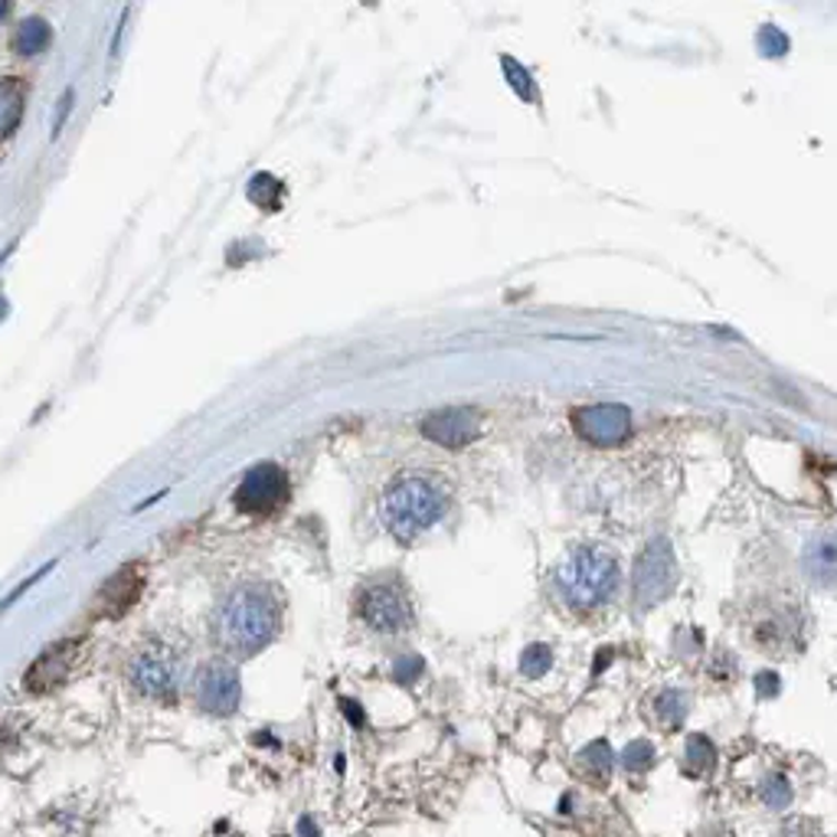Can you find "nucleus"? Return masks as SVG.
Listing matches in <instances>:
<instances>
[{"label":"nucleus","mask_w":837,"mask_h":837,"mask_svg":"<svg viewBox=\"0 0 837 837\" xmlns=\"http://www.w3.org/2000/svg\"><path fill=\"white\" fill-rule=\"evenodd\" d=\"M419 670H422V661H419V657H409L406 664H399V680H406V684H409V680H412V674H419Z\"/></svg>","instance_id":"nucleus-26"},{"label":"nucleus","mask_w":837,"mask_h":837,"mask_svg":"<svg viewBox=\"0 0 837 837\" xmlns=\"http://www.w3.org/2000/svg\"><path fill=\"white\" fill-rule=\"evenodd\" d=\"M288 491H291L288 474L276 462H259V465L246 471V477L239 481L233 501L249 517H269L288 501Z\"/></svg>","instance_id":"nucleus-4"},{"label":"nucleus","mask_w":837,"mask_h":837,"mask_svg":"<svg viewBox=\"0 0 837 837\" xmlns=\"http://www.w3.org/2000/svg\"><path fill=\"white\" fill-rule=\"evenodd\" d=\"M73 98H76L73 89H66L63 98H60V108H56V118H53V131H50V138H53V141L63 135V125H66V118L73 115Z\"/></svg>","instance_id":"nucleus-25"},{"label":"nucleus","mask_w":837,"mask_h":837,"mask_svg":"<svg viewBox=\"0 0 837 837\" xmlns=\"http://www.w3.org/2000/svg\"><path fill=\"white\" fill-rule=\"evenodd\" d=\"M576 432L599 449L622 446L632 432V412L619 403H599V406H582L572 412Z\"/></svg>","instance_id":"nucleus-7"},{"label":"nucleus","mask_w":837,"mask_h":837,"mask_svg":"<svg viewBox=\"0 0 837 837\" xmlns=\"http://www.w3.org/2000/svg\"><path fill=\"white\" fill-rule=\"evenodd\" d=\"M759 46H762L769 56H782V53H788V36H782L775 26H765V30L759 33Z\"/></svg>","instance_id":"nucleus-23"},{"label":"nucleus","mask_w":837,"mask_h":837,"mask_svg":"<svg viewBox=\"0 0 837 837\" xmlns=\"http://www.w3.org/2000/svg\"><path fill=\"white\" fill-rule=\"evenodd\" d=\"M501 66H504V73H507V83L514 86V93L521 95V98H527V101H537L540 95H537V86H534V79H530V73L521 66V63H514L511 56H504L501 60Z\"/></svg>","instance_id":"nucleus-19"},{"label":"nucleus","mask_w":837,"mask_h":837,"mask_svg":"<svg viewBox=\"0 0 837 837\" xmlns=\"http://www.w3.org/2000/svg\"><path fill=\"white\" fill-rule=\"evenodd\" d=\"M298 831L304 837H318V825H314L311 818H301V822H298Z\"/></svg>","instance_id":"nucleus-30"},{"label":"nucleus","mask_w":837,"mask_h":837,"mask_svg":"<svg viewBox=\"0 0 837 837\" xmlns=\"http://www.w3.org/2000/svg\"><path fill=\"white\" fill-rule=\"evenodd\" d=\"M684 713H687V697H684V694L664 690V694L654 697V720H657L661 727L674 730V727L684 720Z\"/></svg>","instance_id":"nucleus-17"},{"label":"nucleus","mask_w":837,"mask_h":837,"mask_svg":"<svg viewBox=\"0 0 837 837\" xmlns=\"http://www.w3.org/2000/svg\"><path fill=\"white\" fill-rule=\"evenodd\" d=\"M674 576H677V566H674V554H670L667 540H654L635 562V599L642 605L661 602L670 592Z\"/></svg>","instance_id":"nucleus-9"},{"label":"nucleus","mask_w":837,"mask_h":837,"mask_svg":"<svg viewBox=\"0 0 837 837\" xmlns=\"http://www.w3.org/2000/svg\"><path fill=\"white\" fill-rule=\"evenodd\" d=\"M550 661H554V652L547 648V645H530L524 657H521V670L530 677V680H537V677H544L547 670H550Z\"/></svg>","instance_id":"nucleus-20"},{"label":"nucleus","mask_w":837,"mask_h":837,"mask_svg":"<svg viewBox=\"0 0 837 837\" xmlns=\"http://www.w3.org/2000/svg\"><path fill=\"white\" fill-rule=\"evenodd\" d=\"M53 569H56V559H53V562H43V566H40V569H36L33 576H30V579H23L20 586H13V592H10V595H7V599L0 602V609L13 605V602H17V599H20V595H23L26 589H33V586H36V582H40V579H43L46 572H53Z\"/></svg>","instance_id":"nucleus-24"},{"label":"nucleus","mask_w":837,"mask_h":837,"mask_svg":"<svg viewBox=\"0 0 837 837\" xmlns=\"http://www.w3.org/2000/svg\"><path fill=\"white\" fill-rule=\"evenodd\" d=\"M239 694H243L239 690V674L226 661L203 664L196 680H193V697H196L200 710L213 713V717H229L239 707Z\"/></svg>","instance_id":"nucleus-8"},{"label":"nucleus","mask_w":837,"mask_h":837,"mask_svg":"<svg viewBox=\"0 0 837 837\" xmlns=\"http://www.w3.org/2000/svg\"><path fill=\"white\" fill-rule=\"evenodd\" d=\"M281 629V602L269 586L246 582L239 586L216 615L219 645L233 654L262 652Z\"/></svg>","instance_id":"nucleus-1"},{"label":"nucleus","mask_w":837,"mask_h":837,"mask_svg":"<svg viewBox=\"0 0 837 837\" xmlns=\"http://www.w3.org/2000/svg\"><path fill=\"white\" fill-rule=\"evenodd\" d=\"M779 837H815V831H812V828H808L805 822H798V825H792L788 831H782V835H779Z\"/></svg>","instance_id":"nucleus-29"},{"label":"nucleus","mask_w":837,"mask_h":837,"mask_svg":"<svg viewBox=\"0 0 837 837\" xmlns=\"http://www.w3.org/2000/svg\"><path fill=\"white\" fill-rule=\"evenodd\" d=\"M23 101H26V86L20 79H0V141L10 138V131L20 125L23 115Z\"/></svg>","instance_id":"nucleus-15"},{"label":"nucleus","mask_w":837,"mask_h":837,"mask_svg":"<svg viewBox=\"0 0 837 837\" xmlns=\"http://www.w3.org/2000/svg\"><path fill=\"white\" fill-rule=\"evenodd\" d=\"M477 432H481V416L468 406L439 409V412L426 416V422H422V436L442 449H465L477 439Z\"/></svg>","instance_id":"nucleus-11"},{"label":"nucleus","mask_w":837,"mask_h":837,"mask_svg":"<svg viewBox=\"0 0 837 837\" xmlns=\"http://www.w3.org/2000/svg\"><path fill=\"white\" fill-rule=\"evenodd\" d=\"M775 680H779V677H775V674H762V677H759V684H755V687H759V690H762V694H765V697H772V694H775V690H779V684H775Z\"/></svg>","instance_id":"nucleus-28"},{"label":"nucleus","mask_w":837,"mask_h":837,"mask_svg":"<svg viewBox=\"0 0 837 837\" xmlns=\"http://www.w3.org/2000/svg\"><path fill=\"white\" fill-rule=\"evenodd\" d=\"M361 619L379 635H399L412 625V605L396 582H373L361 592Z\"/></svg>","instance_id":"nucleus-6"},{"label":"nucleus","mask_w":837,"mask_h":837,"mask_svg":"<svg viewBox=\"0 0 837 837\" xmlns=\"http://www.w3.org/2000/svg\"><path fill=\"white\" fill-rule=\"evenodd\" d=\"M161 497H168V491H158V494H151V497H148V501H144V504H138V507H135V511H144V507H151V504H158V501H161Z\"/></svg>","instance_id":"nucleus-31"},{"label":"nucleus","mask_w":837,"mask_h":837,"mask_svg":"<svg viewBox=\"0 0 837 837\" xmlns=\"http://www.w3.org/2000/svg\"><path fill=\"white\" fill-rule=\"evenodd\" d=\"M7 10H10V7H7V3H0V20L7 17Z\"/></svg>","instance_id":"nucleus-32"},{"label":"nucleus","mask_w":837,"mask_h":837,"mask_svg":"<svg viewBox=\"0 0 837 837\" xmlns=\"http://www.w3.org/2000/svg\"><path fill=\"white\" fill-rule=\"evenodd\" d=\"M559 592L576 609H595L605 599H612L619 586V566L602 550H572L557 572Z\"/></svg>","instance_id":"nucleus-3"},{"label":"nucleus","mask_w":837,"mask_h":837,"mask_svg":"<svg viewBox=\"0 0 837 837\" xmlns=\"http://www.w3.org/2000/svg\"><path fill=\"white\" fill-rule=\"evenodd\" d=\"M762 802H765L769 808H775V812L788 808V802H792V785H788V779H782V775L769 779V782L762 785Z\"/></svg>","instance_id":"nucleus-21"},{"label":"nucleus","mask_w":837,"mask_h":837,"mask_svg":"<svg viewBox=\"0 0 837 837\" xmlns=\"http://www.w3.org/2000/svg\"><path fill=\"white\" fill-rule=\"evenodd\" d=\"M713 759H717V752H713V743H710L707 737H690V740H687V762H684V772L694 775V779H704V775L713 769Z\"/></svg>","instance_id":"nucleus-16"},{"label":"nucleus","mask_w":837,"mask_h":837,"mask_svg":"<svg viewBox=\"0 0 837 837\" xmlns=\"http://www.w3.org/2000/svg\"><path fill=\"white\" fill-rule=\"evenodd\" d=\"M652 762H654V745L648 743V740H635V743H629V749H625V769H632V772H645Z\"/></svg>","instance_id":"nucleus-22"},{"label":"nucleus","mask_w":837,"mask_h":837,"mask_svg":"<svg viewBox=\"0 0 837 837\" xmlns=\"http://www.w3.org/2000/svg\"><path fill=\"white\" fill-rule=\"evenodd\" d=\"M341 707H344V713H347V720H351L354 727H361V723H364V713L357 710V704H354V700H347V697H344V700H341Z\"/></svg>","instance_id":"nucleus-27"},{"label":"nucleus","mask_w":837,"mask_h":837,"mask_svg":"<svg viewBox=\"0 0 837 837\" xmlns=\"http://www.w3.org/2000/svg\"><path fill=\"white\" fill-rule=\"evenodd\" d=\"M50 40H53L50 23H46L43 17H26V20L17 23L10 46H13V53H20V56H40V53L50 46Z\"/></svg>","instance_id":"nucleus-14"},{"label":"nucleus","mask_w":837,"mask_h":837,"mask_svg":"<svg viewBox=\"0 0 837 837\" xmlns=\"http://www.w3.org/2000/svg\"><path fill=\"white\" fill-rule=\"evenodd\" d=\"M446 507H449V497L432 477L403 474L379 497V521L386 524V530L393 537L412 540V537L426 534L432 524H439Z\"/></svg>","instance_id":"nucleus-2"},{"label":"nucleus","mask_w":837,"mask_h":837,"mask_svg":"<svg viewBox=\"0 0 837 837\" xmlns=\"http://www.w3.org/2000/svg\"><path fill=\"white\" fill-rule=\"evenodd\" d=\"M131 680L144 697L171 704L178 697V684H181V654L168 648V645L144 648L135 657Z\"/></svg>","instance_id":"nucleus-5"},{"label":"nucleus","mask_w":837,"mask_h":837,"mask_svg":"<svg viewBox=\"0 0 837 837\" xmlns=\"http://www.w3.org/2000/svg\"><path fill=\"white\" fill-rule=\"evenodd\" d=\"M805 572L818 586H837V537L825 534L805 547Z\"/></svg>","instance_id":"nucleus-13"},{"label":"nucleus","mask_w":837,"mask_h":837,"mask_svg":"<svg viewBox=\"0 0 837 837\" xmlns=\"http://www.w3.org/2000/svg\"><path fill=\"white\" fill-rule=\"evenodd\" d=\"M281 193H285V186L272 174H256L253 184H249V200L259 203L262 210H279Z\"/></svg>","instance_id":"nucleus-18"},{"label":"nucleus","mask_w":837,"mask_h":837,"mask_svg":"<svg viewBox=\"0 0 837 837\" xmlns=\"http://www.w3.org/2000/svg\"><path fill=\"white\" fill-rule=\"evenodd\" d=\"M141 589H144L141 566H125V569H118V572L98 589V595H95V612L105 615V619H118V615H125V612L138 602Z\"/></svg>","instance_id":"nucleus-12"},{"label":"nucleus","mask_w":837,"mask_h":837,"mask_svg":"<svg viewBox=\"0 0 837 837\" xmlns=\"http://www.w3.org/2000/svg\"><path fill=\"white\" fill-rule=\"evenodd\" d=\"M79 652H83V645H79L76 639L56 642L53 648H46V652L40 654V657L33 661V667L23 674V687L33 690V694H50V690H56L60 684L69 680V674H73V667H76V661H79Z\"/></svg>","instance_id":"nucleus-10"}]
</instances>
